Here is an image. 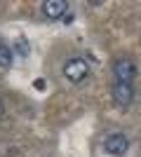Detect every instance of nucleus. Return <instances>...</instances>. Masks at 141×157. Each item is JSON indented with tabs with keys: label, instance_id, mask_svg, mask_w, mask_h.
<instances>
[{
	"label": "nucleus",
	"instance_id": "obj_7",
	"mask_svg": "<svg viewBox=\"0 0 141 157\" xmlns=\"http://www.w3.org/2000/svg\"><path fill=\"white\" fill-rule=\"evenodd\" d=\"M14 52L19 54L21 59H26L28 52H31V49H28V40L26 38H17V42H14Z\"/></svg>",
	"mask_w": 141,
	"mask_h": 157
},
{
	"label": "nucleus",
	"instance_id": "obj_5",
	"mask_svg": "<svg viewBox=\"0 0 141 157\" xmlns=\"http://www.w3.org/2000/svg\"><path fill=\"white\" fill-rule=\"evenodd\" d=\"M40 12L45 14L47 19H52V21L61 19V17L68 12V2L66 0H45V2L40 5Z\"/></svg>",
	"mask_w": 141,
	"mask_h": 157
},
{
	"label": "nucleus",
	"instance_id": "obj_9",
	"mask_svg": "<svg viewBox=\"0 0 141 157\" xmlns=\"http://www.w3.org/2000/svg\"><path fill=\"white\" fill-rule=\"evenodd\" d=\"M2 113H5V103H2V98H0V117H2Z\"/></svg>",
	"mask_w": 141,
	"mask_h": 157
},
{
	"label": "nucleus",
	"instance_id": "obj_3",
	"mask_svg": "<svg viewBox=\"0 0 141 157\" xmlns=\"http://www.w3.org/2000/svg\"><path fill=\"white\" fill-rule=\"evenodd\" d=\"M113 75L115 82H132L136 78V63L129 59H120L113 63Z\"/></svg>",
	"mask_w": 141,
	"mask_h": 157
},
{
	"label": "nucleus",
	"instance_id": "obj_1",
	"mask_svg": "<svg viewBox=\"0 0 141 157\" xmlns=\"http://www.w3.org/2000/svg\"><path fill=\"white\" fill-rule=\"evenodd\" d=\"M64 75H66L68 82H73V85H80L85 82L89 75V63L80 56H73V59H68L64 63Z\"/></svg>",
	"mask_w": 141,
	"mask_h": 157
},
{
	"label": "nucleus",
	"instance_id": "obj_8",
	"mask_svg": "<svg viewBox=\"0 0 141 157\" xmlns=\"http://www.w3.org/2000/svg\"><path fill=\"white\" fill-rule=\"evenodd\" d=\"M33 89H35V92H45V89H47V80L45 78H35L33 80Z\"/></svg>",
	"mask_w": 141,
	"mask_h": 157
},
{
	"label": "nucleus",
	"instance_id": "obj_6",
	"mask_svg": "<svg viewBox=\"0 0 141 157\" xmlns=\"http://www.w3.org/2000/svg\"><path fill=\"white\" fill-rule=\"evenodd\" d=\"M12 61H14V52H12V47H7L2 40H0V68H10L12 66Z\"/></svg>",
	"mask_w": 141,
	"mask_h": 157
},
{
	"label": "nucleus",
	"instance_id": "obj_2",
	"mask_svg": "<svg viewBox=\"0 0 141 157\" xmlns=\"http://www.w3.org/2000/svg\"><path fill=\"white\" fill-rule=\"evenodd\" d=\"M129 150V138L127 134H122V131H113V134H108L104 138V152L111 157H122L125 152Z\"/></svg>",
	"mask_w": 141,
	"mask_h": 157
},
{
	"label": "nucleus",
	"instance_id": "obj_4",
	"mask_svg": "<svg viewBox=\"0 0 141 157\" xmlns=\"http://www.w3.org/2000/svg\"><path fill=\"white\" fill-rule=\"evenodd\" d=\"M132 98H134V87L132 82H115L113 85V101L122 108H127L132 103Z\"/></svg>",
	"mask_w": 141,
	"mask_h": 157
}]
</instances>
